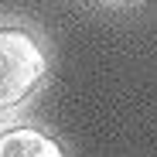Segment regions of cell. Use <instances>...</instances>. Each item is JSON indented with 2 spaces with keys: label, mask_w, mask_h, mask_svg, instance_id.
I'll return each instance as SVG.
<instances>
[{
  "label": "cell",
  "mask_w": 157,
  "mask_h": 157,
  "mask_svg": "<svg viewBox=\"0 0 157 157\" xmlns=\"http://www.w3.org/2000/svg\"><path fill=\"white\" fill-rule=\"evenodd\" d=\"M0 157H62V150L55 140H48L38 130L17 126L0 133Z\"/></svg>",
  "instance_id": "obj_2"
},
{
  "label": "cell",
  "mask_w": 157,
  "mask_h": 157,
  "mask_svg": "<svg viewBox=\"0 0 157 157\" xmlns=\"http://www.w3.org/2000/svg\"><path fill=\"white\" fill-rule=\"evenodd\" d=\"M44 55L31 34L0 28V109L28 96L44 75Z\"/></svg>",
  "instance_id": "obj_1"
}]
</instances>
